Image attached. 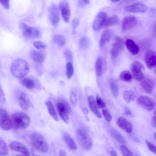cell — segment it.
I'll return each mask as SVG.
<instances>
[{
	"label": "cell",
	"mask_w": 156,
	"mask_h": 156,
	"mask_svg": "<svg viewBox=\"0 0 156 156\" xmlns=\"http://www.w3.org/2000/svg\"><path fill=\"white\" fill-rule=\"evenodd\" d=\"M96 102L98 106L100 108H103L106 107L105 103L98 94L96 96Z\"/></svg>",
	"instance_id": "41"
},
{
	"label": "cell",
	"mask_w": 156,
	"mask_h": 156,
	"mask_svg": "<svg viewBox=\"0 0 156 156\" xmlns=\"http://www.w3.org/2000/svg\"><path fill=\"white\" fill-rule=\"evenodd\" d=\"M107 18L106 14L103 12H99L96 16L92 24L93 30L98 31L103 27L104 23Z\"/></svg>",
	"instance_id": "15"
},
{
	"label": "cell",
	"mask_w": 156,
	"mask_h": 156,
	"mask_svg": "<svg viewBox=\"0 0 156 156\" xmlns=\"http://www.w3.org/2000/svg\"><path fill=\"white\" fill-rule=\"evenodd\" d=\"M82 111L86 117H87V116L88 113V111L86 108H84L82 109Z\"/></svg>",
	"instance_id": "51"
},
{
	"label": "cell",
	"mask_w": 156,
	"mask_h": 156,
	"mask_svg": "<svg viewBox=\"0 0 156 156\" xmlns=\"http://www.w3.org/2000/svg\"><path fill=\"white\" fill-rule=\"evenodd\" d=\"M119 77L121 80L128 83L131 82L132 79V76L131 73L129 71L126 70L122 71L120 73Z\"/></svg>",
	"instance_id": "32"
},
{
	"label": "cell",
	"mask_w": 156,
	"mask_h": 156,
	"mask_svg": "<svg viewBox=\"0 0 156 156\" xmlns=\"http://www.w3.org/2000/svg\"><path fill=\"white\" fill-rule=\"evenodd\" d=\"M102 113L107 122H110L112 119V116L108 111L106 109H103Z\"/></svg>",
	"instance_id": "43"
},
{
	"label": "cell",
	"mask_w": 156,
	"mask_h": 156,
	"mask_svg": "<svg viewBox=\"0 0 156 156\" xmlns=\"http://www.w3.org/2000/svg\"><path fill=\"white\" fill-rule=\"evenodd\" d=\"M29 140L33 148L39 152L44 153L48 151V143L44 137L40 133L37 132L32 133Z\"/></svg>",
	"instance_id": "2"
},
{
	"label": "cell",
	"mask_w": 156,
	"mask_h": 156,
	"mask_svg": "<svg viewBox=\"0 0 156 156\" xmlns=\"http://www.w3.org/2000/svg\"><path fill=\"white\" fill-rule=\"evenodd\" d=\"M109 132L111 136L119 143L122 144L126 143L125 138L119 132L115 129H111Z\"/></svg>",
	"instance_id": "28"
},
{
	"label": "cell",
	"mask_w": 156,
	"mask_h": 156,
	"mask_svg": "<svg viewBox=\"0 0 156 156\" xmlns=\"http://www.w3.org/2000/svg\"><path fill=\"white\" fill-rule=\"evenodd\" d=\"M56 107L62 119L66 123H68L71 108L68 102L64 99H60L56 103Z\"/></svg>",
	"instance_id": "5"
},
{
	"label": "cell",
	"mask_w": 156,
	"mask_h": 156,
	"mask_svg": "<svg viewBox=\"0 0 156 156\" xmlns=\"http://www.w3.org/2000/svg\"><path fill=\"white\" fill-rule=\"evenodd\" d=\"M119 17L116 15L106 18L103 25V27H106L116 24L119 20Z\"/></svg>",
	"instance_id": "29"
},
{
	"label": "cell",
	"mask_w": 156,
	"mask_h": 156,
	"mask_svg": "<svg viewBox=\"0 0 156 156\" xmlns=\"http://www.w3.org/2000/svg\"><path fill=\"white\" fill-rule=\"evenodd\" d=\"M109 84L111 90L114 97H117L119 95V88L116 82L113 79L109 80Z\"/></svg>",
	"instance_id": "31"
},
{
	"label": "cell",
	"mask_w": 156,
	"mask_h": 156,
	"mask_svg": "<svg viewBox=\"0 0 156 156\" xmlns=\"http://www.w3.org/2000/svg\"><path fill=\"white\" fill-rule=\"evenodd\" d=\"M79 23V20L77 18H75L72 22V25L73 29L75 30L78 26Z\"/></svg>",
	"instance_id": "47"
},
{
	"label": "cell",
	"mask_w": 156,
	"mask_h": 156,
	"mask_svg": "<svg viewBox=\"0 0 156 156\" xmlns=\"http://www.w3.org/2000/svg\"><path fill=\"white\" fill-rule=\"evenodd\" d=\"M12 150L19 152L24 156H30V153L27 147L24 144L19 142L13 141L9 146Z\"/></svg>",
	"instance_id": "16"
},
{
	"label": "cell",
	"mask_w": 156,
	"mask_h": 156,
	"mask_svg": "<svg viewBox=\"0 0 156 156\" xmlns=\"http://www.w3.org/2000/svg\"><path fill=\"white\" fill-rule=\"evenodd\" d=\"M62 136L64 141L70 149L73 151L77 149V147L75 142L69 134L64 132Z\"/></svg>",
	"instance_id": "24"
},
{
	"label": "cell",
	"mask_w": 156,
	"mask_h": 156,
	"mask_svg": "<svg viewBox=\"0 0 156 156\" xmlns=\"http://www.w3.org/2000/svg\"><path fill=\"white\" fill-rule=\"evenodd\" d=\"M8 153L9 151L6 144L0 137V156L6 155Z\"/></svg>",
	"instance_id": "36"
},
{
	"label": "cell",
	"mask_w": 156,
	"mask_h": 156,
	"mask_svg": "<svg viewBox=\"0 0 156 156\" xmlns=\"http://www.w3.org/2000/svg\"><path fill=\"white\" fill-rule=\"evenodd\" d=\"M54 42L59 47H62L66 43V39L64 36L60 34H56L53 38Z\"/></svg>",
	"instance_id": "34"
},
{
	"label": "cell",
	"mask_w": 156,
	"mask_h": 156,
	"mask_svg": "<svg viewBox=\"0 0 156 156\" xmlns=\"http://www.w3.org/2000/svg\"><path fill=\"white\" fill-rule=\"evenodd\" d=\"M147 7L143 4L137 2L126 6L125 9L126 11L131 12H145L147 10Z\"/></svg>",
	"instance_id": "19"
},
{
	"label": "cell",
	"mask_w": 156,
	"mask_h": 156,
	"mask_svg": "<svg viewBox=\"0 0 156 156\" xmlns=\"http://www.w3.org/2000/svg\"><path fill=\"white\" fill-rule=\"evenodd\" d=\"M111 1L114 2H116L119 1L120 0H110Z\"/></svg>",
	"instance_id": "56"
},
{
	"label": "cell",
	"mask_w": 156,
	"mask_h": 156,
	"mask_svg": "<svg viewBox=\"0 0 156 156\" xmlns=\"http://www.w3.org/2000/svg\"><path fill=\"white\" fill-rule=\"evenodd\" d=\"M113 35L112 31L110 29H107L102 33L99 42V45L103 47L106 43L108 42L111 38Z\"/></svg>",
	"instance_id": "25"
},
{
	"label": "cell",
	"mask_w": 156,
	"mask_h": 156,
	"mask_svg": "<svg viewBox=\"0 0 156 156\" xmlns=\"http://www.w3.org/2000/svg\"><path fill=\"white\" fill-rule=\"evenodd\" d=\"M154 137H155V139L156 138V133H154Z\"/></svg>",
	"instance_id": "57"
},
{
	"label": "cell",
	"mask_w": 156,
	"mask_h": 156,
	"mask_svg": "<svg viewBox=\"0 0 156 156\" xmlns=\"http://www.w3.org/2000/svg\"><path fill=\"white\" fill-rule=\"evenodd\" d=\"M0 2L4 8L8 9L9 8V0H0Z\"/></svg>",
	"instance_id": "46"
},
{
	"label": "cell",
	"mask_w": 156,
	"mask_h": 156,
	"mask_svg": "<svg viewBox=\"0 0 156 156\" xmlns=\"http://www.w3.org/2000/svg\"><path fill=\"white\" fill-rule=\"evenodd\" d=\"M123 97L126 102L129 103L131 101H133L135 98V96L131 91L126 90L123 93Z\"/></svg>",
	"instance_id": "35"
},
{
	"label": "cell",
	"mask_w": 156,
	"mask_h": 156,
	"mask_svg": "<svg viewBox=\"0 0 156 156\" xmlns=\"http://www.w3.org/2000/svg\"><path fill=\"white\" fill-rule=\"evenodd\" d=\"M19 27L23 35L29 39H34L38 37L40 32L36 28L29 26L23 23H20Z\"/></svg>",
	"instance_id": "6"
},
{
	"label": "cell",
	"mask_w": 156,
	"mask_h": 156,
	"mask_svg": "<svg viewBox=\"0 0 156 156\" xmlns=\"http://www.w3.org/2000/svg\"><path fill=\"white\" fill-rule=\"evenodd\" d=\"M137 20L136 18L133 16H127L123 19L122 25V29L123 31L129 30L136 25Z\"/></svg>",
	"instance_id": "13"
},
{
	"label": "cell",
	"mask_w": 156,
	"mask_h": 156,
	"mask_svg": "<svg viewBox=\"0 0 156 156\" xmlns=\"http://www.w3.org/2000/svg\"><path fill=\"white\" fill-rule=\"evenodd\" d=\"M124 45V42L122 39L119 37H116L110 51L111 55L113 58L118 56L123 49Z\"/></svg>",
	"instance_id": "10"
},
{
	"label": "cell",
	"mask_w": 156,
	"mask_h": 156,
	"mask_svg": "<svg viewBox=\"0 0 156 156\" xmlns=\"http://www.w3.org/2000/svg\"><path fill=\"white\" fill-rule=\"evenodd\" d=\"M5 100L4 93L0 84V105H3L5 103Z\"/></svg>",
	"instance_id": "45"
},
{
	"label": "cell",
	"mask_w": 156,
	"mask_h": 156,
	"mask_svg": "<svg viewBox=\"0 0 156 156\" xmlns=\"http://www.w3.org/2000/svg\"><path fill=\"white\" fill-rule=\"evenodd\" d=\"M144 61L148 69H151L155 67L156 65L155 51L151 49L147 50L144 55Z\"/></svg>",
	"instance_id": "12"
},
{
	"label": "cell",
	"mask_w": 156,
	"mask_h": 156,
	"mask_svg": "<svg viewBox=\"0 0 156 156\" xmlns=\"http://www.w3.org/2000/svg\"><path fill=\"white\" fill-rule=\"evenodd\" d=\"M33 45L35 48L39 50L45 49L47 48V45L39 41H34Z\"/></svg>",
	"instance_id": "42"
},
{
	"label": "cell",
	"mask_w": 156,
	"mask_h": 156,
	"mask_svg": "<svg viewBox=\"0 0 156 156\" xmlns=\"http://www.w3.org/2000/svg\"><path fill=\"white\" fill-rule=\"evenodd\" d=\"M144 69V65L138 61L133 62L131 67V70L133 77L136 80L138 81H141L144 77L143 73Z\"/></svg>",
	"instance_id": "9"
},
{
	"label": "cell",
	"mask_w": 156,
	"mask_h": 156,
	"mask_svg": "<svg viewBox=\"0 0 156 156\" xmlns=\"http://www.w3.org/2000/svg\"><path fill=\"white\" fill-rule=\"evenodd\" d=\"M59 7L63 19L66 22H68L71 16L70 9L69 3L66 0H63L60 2Z\"/></svg>",
	"instance_id": "17"
},
{
	"label": "cell",
	"mask_w": 156,
	"mask_h": 156,
	"mask_svg": "<svg viewBox=\"0 0 156 156\" xmlns=\"http://www.w3.org/2000/svg\"><path fill=\"white\" fill-rule=\"evenodd\" d=\"M145 142L150 151L153 153L156 154V148L155 146L147 140H146Z\"/></svg>",
	"instance_id": "44"
},
{
	"label": "cell",
	"mask_w": 156,
	"mask_h": 156,
	"mask_svg": "<svg viewBox=\"0 0 156 156\" xmlns=\"http://www.w3.org/2000/svg\"><path fill=\"white\" fill-rule=\"evenodd\" d=\"M64 56L68 62L71 61L73 60V55L71 51L69 49H66L64 52Z\"/></svg>",
	"instance_id": "40"
},
{
	"label": "cell",
	"mask_w": 156,
	"mask_h": 156,
	"mask_svg": "<svg viewBox=\"0 0 156 156\" xmlns=\"http://www.w3.org/2000/svg\"><path fill=\"white\" fill-rule=\"evenodd\" d=\"M87 100L88 105L91 111L98 118H101V115L97 108L93 96L92 95L89 96L88 97Z\"/></svg>",
	"instance_id": "23"
},
{
	"label": "cell",
	"mask_w": 156,
	"mask_h": 156,
	"mask_svg": "<svg viewBox=\"0 0 156 156\" xmlns=\"http://www.w3.org/2000/svg\"><path fill=\"white\" fill-rule=\"evenodd\" d=\"M31 59L37 64H41L44 61L45 56L44 54L41 51L31 50L30 53Z\"/></svg>",
	"instance_id": "21"
},
{
	"label": "cell",
	"mask_w": 156,
	"mask_h": 156,
	"mask_svg": "<svg viewBox=\"0 0 156 156\" xmlns=\"http://www.w3.org/2000/svg\"><path fill=\"white\" fill-rule=\"evenodd\" d=\"M11 118L12 126L16 129H25L30 122V117L24 112H16L12 115Z\"/></svg>",
	"instance_id": "3"
},
{
	"label": "cell",
	"mask_w": 156,
	"mask_h": 156,
	"mask_svg": "<svg viewBox=\"0 0 156 156\" xmlns=\"http://www.w3.org/2000/svg\"><path fill=\"white\" fill-rule=\"evenodd\" d=\"M82 1L85 5L86 4H89L90 3L89 0H82Z\"/></svg>",
	"instance_id": "55"
},
{
	"label": "cell",
	"mask_w": 156,
	"mask_h": 156,
	"mask_svg": "<svg viewBox=\"0 0 156 156\" xmlns=\"http://www.w3.org/2000/svg\"><path fill=\"white\" fill-rule=\"evenodd\" d=\"M20 83L26 88L32 90L37 86V82L33 79L28 77H23L20 80Z\"/></svg>",
	"instance_id": "22"
},
{
	"label": "cell",
	"mask_w": 156,
	"mask_h": 156,
	"mask_svg": "<svg viewBox=\"0 0 156 156\" xmlns=\"http://www.w3.org/2000/svg\"><path fill=\"white\" fill-rule=\"evenodd\" d=\"M135 0H124L123 3L126 4H129L132 2H134Z\"/></svg>",
	"instance_id": "53"
},
{
	"label": "cell",
	"mask_w": 156,
	"mask_h": 156,
	"mask_svg": "<svg viewBox=\"0 0 156 156\" xmlns=\"http://www.w3.org/2000/svg\"><path fill=\"white\" fill-rule=\"evenodd\" d=\"M48 17L52 25L56 26L59 20V11L57 6L55 5L50 6L48 9Z\"/></svg>",
	"instance_id": "14"
},
{
	"label": "cell",
	"mask_w": 156,
	"mask_h": 156,
	"mask_svg": "<svg viewBox=\"0 0 156 156\" xmlns=\"http://www.w3.org/2000/svg\"><path fill=\"white\" fill-rule=\"evenodd\" d=\"M120 148L123 155L125 156L132 155V153L126 146L122 145L120 146Z\"/></svg>",
	"instance_id": "39"
},
{
	"label": "cell",
	"mask_w": 156,
	"mask_h": 156,
	"mask_svg": "<svg viewBox=\"0 0 156 156\" xmlns=\"http://www.w3.org/2000/svg\"><path fill=\"white\" fill-rule=\"evenodd\" d=\"M66 75L68 79H70L74 73V69L71 62H68L66 65Z\"/></svg>",
	"instance_id": "37"
},
{
	"label": "cell",
	"mask_w": 156,
	"mask_h": 156,
	"mask_svg": "<svg viewBox=\"0 0 156 156\" xmlns=\"http://www.w3.org/2000/svg\"><path fill=\"white\" fill-rule=\"evenodd\" d=\"M110 154L112 156H117V155L116 152L114 150H111L110 151Z\"/></svg>",
	"instance_id": "54"
},
{
	"label": "cell",
	"mask_w": 156,
	"mask_h": 156,
	"mask_svg": "<svg viewBox=\"0 0 156 156\" xmlns=\"http://www.w3.org/2000/svg\"><path fill=\"white\" fill-rule=\"evenodd\" d=\"M125 44L127 48L130 53L133 55H136L139 52V48L133 40L130 39H127Z\"/></svg>",
	"instance_id": "26"
},
{
	"label": "cell",
	"mask_w": 156,
	"mask_h": 156,
	"mask_svg": "<svg viewBox=\"0 0 156 156\" xmlns=\"http://www.w3.org/2000/svg\"><path fill=\"white\" fill-rule=\"evenodd\" d=\"M59 155L61 156H65L66 155V152L63 150H60L59 152Z\"/></svg>",
	"instance_id": "50"
},
{
	"label": "cell",
	"mask_w": 156,
	"mask_h": 156,
	"mask_svg": "<svg viewBox=\"0 0 156 156\" xmlns=\"http://www.w3.org/2000/svg\"><path fill=\"white\" fill-rule=\"evenodd\" d=\"M156 116H153L152 119V125L153 127H156Z\"/></svg>",
	"instance_id": "49"
},
{
	"label": "cell",
	"mask_w": 156,
	"mask_h": 156,
	"mask_svg": "<svg viewBox=\"0 0 156 156\" xmlns=\"http://www.w3.org/2000/svg\"><path fill=\"white\" fill-rule=\"evenodd\" d=\"M12 125L11 118L4 108H0V127L3 130L8 131L11 129Z\"/></svg>",
	"instance_id": "8"
},
{
	"label": "cell",
	"mask_w": 156,
	"mask_h": 156,
	"mask_svg": "<svg viewBox=\"0 0 156 156\" xmlns=\"http://www.w3.org/2000/svg\"><path fill=\"white\" fill-rule=\"evenodd\" d=\"M17 98L20 106L24 111H27L30 106V101L27 94L24 92L20 91L17 94Z\"/></svg>",
	"instance_id": "11"
},
{
	"label": "cell",
	"mask_w": 156,
	"mask_h": 156,
	"mask_svg": "<svg viewBox=\"0 0 156 156\" xmlns=\"http://www.w3.org/2000/svg\"><path fill=\"white\" fill-rule=\"evenodd\" d=\"M124 113L129 116H131L132 115V113L131 111L128 108H126L125 109Z\"/></svg>",
	"instance_id": "48"
},
{
	"label": "cell",
	"mask_w": 156,
	"mask_h": 156,
	"mask_svg": "<svg viewBox=\"0 0 156 156\" xmlns=\"http://www.w3.org/2000/svg\"><path fill=\"white\" fill-rule=\"evenodd\" d=\"M29 70V66L24 59L19 58L12 63L10 67L12 74L15 77L21 79L24 77Z\"/></svg>",
	"instance_id": "1"
},
{
	"label": "cell",
	"mask_w": 156,
	"mask_h": 156,
	"mask_svg": "<svg viewBox=\"0 0 156 156\" xmlns=\"http://www.w3.org/2000/svg\"><path fill=\"white\" fill-rule=\"evenodd\" d=\"M89 43L88 40L85 37H81L79 41V46L83 49L86 48L88 46Z\"/></svg>",
	"instance_id": "38"
},
{
	"label": "cell",
	"mask_w": 156,
	"mask_h": 156,
	"mask_svg": "<svg viewBox=\"0 0 156 156\" xmlns=\"http://www.w3.org/2000/svg\"><path fill=\"white\" fill-rule=\"evenodd\" d=\"M118 126L127 133H131L133 130V126L132 124L125 118L120 117L117 121Z\"/></svg>",
	"instance_id": "20"
},
{
	"label": "cell",
	"mask_w": 156,
	"mask_h": 156,
	"mask_svg": "<svg viewBox=\"0 0 156 156\" xmlns=\"http://www.w3.org/2000/svg\"><path fill=\"white\" fill-rule=\"evenodd\" d=\"M76 135L79 144L83 149L89 150L92 148L93 146L92 140L86 129L82 128L78 129Z\"/></svg>",
	"instance_id": "4"
},
{
	"label": "cell",
	"mask_w": 156,
	"mask_h": 156,
	"mask_svg": "<svg viewBox=\"0 0 156 156\" xmlns=\"http://www.w3.org/2000/svg\"><path fill=\"white\" fill-rule=\"evenodd\" d=\"M141 81V85L144 91L148 94L151 93L155 86L153 79L148 77H144Z\"/></svg>",
	"instance_id": "18"
},
{
	"label": "cell",
	"mask_w": 156,
	"mask_h": 156,
	"mask_svg": "<svg viewBox=\"0 0 156 156\" xmlns=\"http://www.w3.org/2000/svg\"><path fill=\"white\" fill-rule=\"evenodd\" d=\"M102 60L101 56L97 58L95 64V72L97 76L101 77L102 74Z\"/></svg>",
	"instance_id": "30"
},
{
	"label": "cell",
	"mask_w": 156,
	"mask_h": 156,
	"mask_svg": "<svg viewBox=\"0 0 156 156\" xmlns=\"http://www.w3.org/2000/svg\"><path fill=\"white\" fill-rule=\"evenodd\" d=\"M48 112L51 116L55 121H59V118L55 108L50 101H47L45 103Z\"/></svg>",
	"instance_id": "27"
},
{
	"label": "cell",
	"mask_w": 156,
	"mask_h": 156,
	"mask_svg": "<svg viewBox=\"0 0 156 156\" xmlns=\"http://www.w3.org/2000/svg\"><path fill=\"white\" fill-rule=\"evenodd\" d=\"M78 3L79 6L81 7H83L85 5L82 0H78Z\"/></svg>",
	"instance_id": "52"
},
{
	"label": "cell",
	"mask_w": 156,
	"mask_h": 156,
	"mask_svg": "<svg viewBox=\"0 0 156 156\" xmlns=\"http://www.w3.org/2000/svg\"><path fill=\"white\" fill-rule=\"evenodd\" d=\"M77 89L75 87L72 89L70 92V101L73 106L74 107H76L77 105Z\"/></svg>",
	"instance_id": "33"
},
{
	"label": "cell",
	"mask_w": 156,
	"mask_h": 156,
	"mask_svg": "<svg viewBox=\"0 0 156 156\" xmlns=\"http://www.w3.org/2000/svg\"><path fill=\"white\" fill-rule=\"evenodd\" d=\"M138 104L145 110L150 111L153 110L155 105L154 100L151 97L146 95H142L137 100Z\"/></svg>",
	"instance_id": "7"
}]
</instances>
